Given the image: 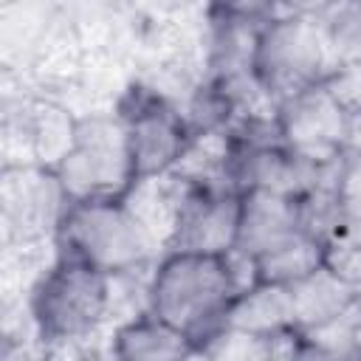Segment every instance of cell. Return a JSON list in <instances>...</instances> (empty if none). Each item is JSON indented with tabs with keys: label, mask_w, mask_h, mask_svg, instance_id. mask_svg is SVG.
I'll use <instances>...</instances> for the list:
<instances>
[{
	"label": "cell",
	"mask_w": 361,
	"mask_h": 361,
	"mask_svg": "<svg viewBox=\"0 0 361 361\" xmlns=\"http://www.w3.org/2000/svg\"><path fill=\"white\" fill-rule=\"evenodd\" d=\"M243 288L248 285L240 276L231 251H166L149 279L147 310L186 333L200 355V350L226 327L228 310Z\"/></svg>",
	"instance_id": "6da1fadb"
},
{
	"label": "cell",
	"mask_w": 361,
	"mask_h": 361,
	"mask_svg": "<svg viewBox=\"0 0 361 361\" xmlns=\"http://www.w3.org/2000/svg\"><path fill=\"white\" fill-rule=\"evenodd\" d=\"M56 254L82 259L110 276L147 265L152 251L149 226L127 197L71 200L54 231Z\"/></svg>",
	"instance_id": "7a4b0ae2"
},
{
	"label": "cell",
	"mask_w": 361,
	"mask_h": 361,
	"mask_svg": "<svg viewBox=\"0 0 361 361\" xmlns=\"http://www.w3.org/2000/svg\"><path fill=\"white\" fill-rule=\"evenodd\" d=\"M110 274L56 254L54 265L28 293V316L45 347H71L85 341L104 322L110 307Z\"/></svg>",
	"instance_id": "3957f363"
},
{
	"label": "cell",
	"mask_w": 361,
	"mask_h": 361,
	"mask_svg": "<svg viewBox=\"0 0 361 361\" xmlns=\"http://www.w3.org/2000/svg\"><path fill=\"white\" fill-rule=\"evenodd\" d=\"M330 65L333 54L322 20L285 11L259 25L254 76L274 104L319 85Z\"/></svg>",
	"instance_id": "277c9868"
},
{
	"label": "cell",
	"mask_w": 361,
	"mask_h": 361,
	"mask_svg": "<svg viewBox=\"0 0 361 361\" xmlns=\"http://www.w3.org/2000/svg\"><path fill=\"white\" fill-rule=\"evenodd\" d=\"M68 200L127 197L135 186L133 155L118 116H82L71 149L54 166Z\"/></svg>",
	"instance_id": "5b68a950"
},
{
	"label": "cell",
	"mask_w": 361,
	"mask_h": 361,
	"mask_svg": "<svg viewBox=\"0 0 361 361\" xmlns=\"http://www.w3.org/2000/svg\"><path fill=\"white\" fill-rule=\"evenodd\" d=\"M116 116L127 133L135 183L169 175L192 141L186 116L152 87L133 85L124 90Z\"/></svg>",
	"instance_id": "8992f818"
},
{
	"label": "cell",
	"mask_w": 361,
	"mask_h": 361,
	"mask_svg": "<svg viewBox=\"0 0 361 361\" xmlns=\"http://www.w3.org/2000/svg\"><path fill=\"white\" fill-rule=\"evenodd\" d=\"M175 180L178 197L166 251L228 254L237 240L240 192L226 180H186L180 175H175Z\"/></svg>",
	"instance_id": "52a82bcc"
},
{
	"label": "cell",
	"mask_w": 361,
	"mask_h": 361,
	"mask_svg": "<svg viewBox=\"0 0 361 361\" xmlns=\"http://www.w3.org/2000/svg\"><path fill=\"white\" fill-rule=\"evenodd\" d=\"M3 226L8 240L23 245L56 231L65 206L71 203L51 166L42 164H6L0 178Z\"/></svg>",
	"instance_id": "ba28073f"
},
{
	"label": "cell",
	"mask_w": 361,
	"mask_h": 361,
	"mask_svg": "<svg viewBox=\"0 0 361 361\" xmlns=\"http://www.w3.org/2000/svg\"><path fill=\"white\" fill-rule=\"evenodd\" d=\"M276 127L282 144L313 164L344 158L347 113L319 85L305 87L276 104Z\"/></svg>",
	"instance_id": "9c48e42d"
},
{
	"label": "cell",
	"mask_w": 361,
	"mask_h": 361,
	"mask_svg": "<svg viewBox=\"0 0 361 361\" xmlns=\"http://www.w3.org/2000/svg\"><path fill=\"white\" fill-rule=\"evenodd\" d=\"M302 231L299 220V197L282 195L274 189H245L240 192V220H237V240L234 254L248 259L265 254L268 248L279 245L290 234Z\"/></svg>",
	"instance_id": "30bf717a"
},
{
	"label": "cell",
	"mask_w": 361,
	"mask_h": 361,
	"mask_svg": "<svg viewBox=\"0 0 361 361\" xmlns=\"http://www.w3.org/2000/svg\"><path fill=\"white\" fill-rule=\"evenodd\" d=\"M226 327L271 338L274 333L296 327V310H293V296L290 285L279 282H254L240 290L228 310Z\"/></svg>",
	"instance_id": "8fae6325"
},
{
	"label": "cell",
	"mask_w": 361,
	"mask_h": 361,
	"mask_svg": "<svg viewBox=\"0 0 361 361\" xmlns=\"http://www.w3.org/2000/svg\"><path fill=\"white\" fill-rule=\"evenodd\" d=\"M113 355L124 361H166L197 355V347L186 333L147 310L113 333Z\"/></svg>",
	"instance_id": "7c38bea8"
},
{
	"label": "cell",
	"mask_w": 361,
	"mask_h": 361,
	"mask_svg": "<svg viewBox=\"0 0 361 361\" xmlns=\"http://www.w3.org/2000/svg\"><path fill=\"white\" fill-rule=\"evenodd\" d=\"M293 310H296V327L310 330L319 327L341 313H347L355 305V288L336 276L324 262L310 271L307 276L296 279L290 285Z\"/></svg>",
	"instance_id": "4fadbf2b"
},
{
	"label": "cell",
	"mask_w": 361,
	"mask_h": 361,
	"mask_svg": "<svg viewBox=\"0 0 361 361\" xmlns=\"http://www.w3.org/2000/svg\"><path fill=\"white\" fill-rule=\"evenodd\" d=\"M322 262H324V243L307 234L305 228L251 259L254 282H279V285H293L296 279L316 271Z\"/></svg>",
	"instance_id": "5bb4252c"
},
{
	"label": "cell",
	"mask_w": 361,
	"mask_h": 361,
	"mask_svg": "<svg viewBox=\"0 0 361 361\" xmlns=\"http://www.w3.org/2000/svg\"><path fill=\"white\" fill-rule=\"evenodd\" d=\"M333 62L361 59V0H338L322 17Z\"/></svg>",
	"instance_id": "9a60e30c"
},
{
	"label": "cell",
	"mask_w": 361,
	"mask_h": 361,
	"mask_svg": "<svg viewBox=\"0 0 361 361\" xmlns=\"http://www.w3.org/2000/svg\"><path fill=\"white\" fill-rule=\"evenodd\" d=\"M322 87L333 96V102L350 116L361 113V59L333 62L322 79Z\"/></svg>",
	"instance_id": "2e32d148"
},
{
	"label": "cell",
	"mask_w": 361,
	"mask_h": 361,
	"mask_svg": "<svg viewBox=\"0 0 361 361\" xmlns=\"http://www.w3.org/2000/svg\"><path fill=\"white\" fill-rule=\"evenodd\" d=\"M324 265L355 288L361 282V240L344 231H336L324 243Z\"/></svg>",
	"instance_id": "e0dca14e"
},
{
	"label": "cell",
	"mask_w": 361,
	"mask_h": 361,
	"mask_svg": "<svg viewBox=\"0 0 361 361\" xmlns=\"http://www.w3.org/2000/svg\"><path fill=\"white\" fill-rule=\"evenodd\" d=\"M336 197L341 206V223L361 226V161L344 158L336 180Z\"/></svg>",
	"instance_id": "ac0fdd59"
},
{
	"label": "cell",
	"mask_w": 361,
	"mask_h": 361,
	"mask_svg": "<svg viewBox=\"0 0 361 361\" xmlns=\"http://www.w3.org/2000/svg\"><path fill=\"white\" fill-rule=\"evenodd\" d=\"M279 0H212V14L248 20V23H265L274 17V8Z\"/></svg>",
	"instance_id": "d6986e66"
},
{
	"label": "cell",
	"mask_w": 361,
	"mask_h": 361,
	"mask_svg": "<svg viewBox=\"0 0 361 361\" xmlns=\"http://www.w3.org/2000/svg\"><path fill=\"white\" fill-rule=\"evenodd\" d=\"M338 0H279V6L288 11V14H302V17H313V20H322Z\"/></svg>",
	"instance_id": "ffe728a7"
},
{
	"label": "cell",
	"mask_w": 361,
	"mask_h": 361,
	"mask_svg": "<svg viewBox=\"0 0 361 361\" xmlns=\"http://www.w3.org/2000/svg\"><path fill=\"white\" fill-rule=\"evenodd\" d=\"M344 158H358V161H361V113H350V116H347Z\"/></svg>",
	"instance_id": "44dd1931"
},
{
	"label": "cell",
	"mask_w": 361,
	"mask_h": 361,
	"mask_svg": "<svg viewBox=\"0 0 361 361\" xmlns=\"http://www.w3.org/2000/svg\"><path fill=\"white\" fill-rule=\"evenodd\" d=\"M355 302H358V307H361V282L355 285Z\"/></svg>",
	"instance_id": "7402d4cb"
}]
</instances>
